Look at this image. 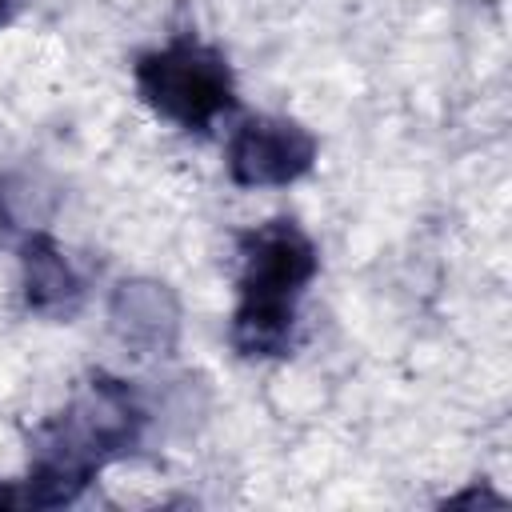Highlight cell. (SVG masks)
<instances>
[{"label":"cell","mask_w":512,"mask_h":512,"mask_svg":"<svg viewBox=\"0 0 512 512\" xmlns=\"http://www.w3.org/2000/svg\"><path fill=\"white\" fill-rule=\"evenodd\" d=\"M144 408L132 388L116 376L96 372L84 392L68 404L64 416L36 432L32 468L20 492V504L60 508L72 504L88 480L116 456H128L140 444Z\"/></svg>","instance_id":"1"},{"label":"cell","mask_w":512,"mask_h":512,"mask_svg":"<svg viewBox=\"0 0 512 512\" xmlns=\"http://www.w3.org/2000/svg\"><path fill=\"white\" fill-rule=\"evenodd\" d=\"M116 340L140 356H168L180 340V300L160 280H120L108 300Z\"/></svg>","instance_id":"5"},{"label":"cell","mask_w":512,"mask_h":512,"mask_svg":"<svg viewBox=\"0 0 512 512\" xmlns=\"http://www.w3.org/2000/svg\"><path fill=\"white\" fill-rule=\"evenodd\" d=\"M20 4H24V0H0V24H8V20L20 12Z\"/></svg>","instance_id":"9"},{"label":"cell","mask_w":512,"mask_h":512,"mask_svg":"<svg viewBox=\"0 0 512 512\" xmlns=\"http://www.w3.org/2000/svg\"><path fill=\"white\" fill-rule=\"evenodd\" d=\"M316 160V136L284 116H252L228 140V176L240 188H280Z\"/></svg>","instance_id":"4"},{"label":"cell","mask_w":512,"mask_h":512,"mask_svg":"<svg viewBox=\"0 0 512 512\" xmlns=\"http://www.w3.org/2000/svg\"><path fill=\"white\" fill-rule=\"evenodd\" d=\"M20 280H24V300L32 312L40 316H72L80 308V276L72 272V264L64 260V252L56 248V240L48 232H28L20 244Z\"/></svg>","instance_id":"6"},{"label":"cell","mask_w":512,"mask_h":512,"mask_svg":"<svg viewBox=\"0 0 512 512\" xmlns=\"http://www.w3.org/2000/svg\"><path fill=\"white\" fill-rule=\"evenodd\" d=\"M52 212V196L32 176H0V224L36 232Z\"/></svg>","instance_id":"8"},{"label":"cell","mask_w":512,"mask_h":512,"mask_svg":"<svg viewBox=\"0 0 512 512\" xmlns=\"http://www.w3.org/2000/svg\"><path fill=\"white\" fill-rule=\"evenodd\" d=\"M464 500H476V492H468V496H456L452 504H464ZM480 504H500V496H488V492H480Z\"/></svg>","instance_id":"10"},{"label":"cell","mask_w":512,"mask_h":512,"mask_svg":"<svg viewBox=\"0 0 512 512\" xmlns=\"http://www.w3.org/2000/svg\"><path fill=\"white\" fill-rule=\"evenodd\" d=\"M136 88L164 120L180 128H208L236 104L228 60L192 36L144 52L136 60Z\"/></svg>","instance_id":"2"},{"label":"cell","mask_w":512,"mask_h":512,"mask_svg":"<svg viewBox=\"0 0 512 512\" xmlns=\"http://www.w3.org/2000/svg\"><path fill=\"white\" fill-rule=\"evenodd\" d=\"M320 268L312 236L296 220H268L240 236V304L296 308Z\"/></svg>","instance_id":"3"},{"label":"cell","mask_w":512,"mask_h":512,"mask_svg":"<svg viewBox=\"0 0 512 512\" xmlns=\"http://www.w3.org/2000/svg\"><path fill=\"white\" fill-rule=\"evenodd\" d=\"M292 328H296V308L236 304L228 336L240 356H284L292 344Z\"/></svg>","instance_id":"7"}]
</instances>
